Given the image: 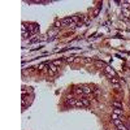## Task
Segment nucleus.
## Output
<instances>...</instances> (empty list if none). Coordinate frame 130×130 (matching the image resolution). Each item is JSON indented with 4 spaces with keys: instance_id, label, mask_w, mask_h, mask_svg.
Returning <instances> with one entry per match:
<instances>
[{
    "instance_id": "6e6552de",
    "label": "nucleus",
    "mask_w": 130,
    "mask_h": 130,
    "mask_svg": "<svg viewBox=\"0 0 130 130\" xmlns=\"http://www.w3.org/2000/svg\"><path fill=\"white\" fill-rule=\"evenodd\" d=\"M76 107H78V108H83L85 105H83V102L81 99H78L77 100V103H76Z\"/></svg>"
},
{
    "instance_id": "f8f14e48",
    "label": "nucleus",
    "mask_w": 130,
    "mask_h": 130,
    "mask_svg": "<svg viewBox=\"0 0 130 130\" xmlns=\"http://www.w3.org/2000/svg\"><path fill=\"white\" fill-rule=\"evenodd\" d=\"M113 107L115 108H122V105H121V103H119V102H113Z\"/></svg>"
},
{
    "instance_id": "423d86ee",
    "label": "nucleus",
    "mask_w": 130,
    "mask_h": 130,
    "mask_svg": "<svg viewBox=\"0 0 130 130\" xmlns=\"http://www.w3.org/2000/svg\"><path fill=\"white\" fill-rule=\"evenodd\" d=\"M83 94H85V95H90L91 92H92V88H90L88 87V86H83Z\"/></svg>"
},
{
    "instance_id": "2eb2a0df",
    "label": "nucleus",
    "mask_w": 130,
    "mask_h": 130,
    "mask_svg": "<svg viewBox=\"0 0 130 130\" xmlns=\"http://www.w3.org/2000/svg\"><path fill=\"white\" fill-rule=\"evenodd\" d=\"M112 119H113V120H119V115H116V113H112Z\"/></svg>"
},
{
    "instance_id": "dca6fc26",
    "label": "nucleus",
    "mask_w": 130,
    "mask_h": 130,
    "mask_svg": "<svg viewBox=\"0 0 130 130\" xmlns=\"http://www.w3.org/2000/svg\"><path fill=\"white\" fill-rule=\"evenodd\" d=\"M66 61H68V62H73L74 61V57H68V59H66Z\"/></svg>"
},
{
    "instance_id": "9d476101",
    "label": "nucleus",
    "mask_w": 130,
    "mask_h": 130,
    "mask_svg": "<svg viewBox=\"0 0 130 130\" xmlns=\"http://www.w3.org/2000/svg\"><path fill=\"white\" fill-rule=\"evenodd\" d=\"M121 4H122V9H127L129 8L130 1H121Z\"/></svg>"
},
{
    "instance_id": "7ed1b4c3",
    "label": "nucleus",
    "mask_w": 130,
    "mask_h": 130,
    "mask_svg": "<svg viewBox=\"0 0 130 130\" xmlns=\"http://www.w3.org/2000/svg\"><path fill=\"white\" fill-rule=\"evenodd\" d=\"M38 30H39V26H38V25H35V23L29 25V33H30V34H35Z\"/></svg>"
},
{
    "instance_id": "1a4fd4ad",
    "label": "nucleus",
    "mask_w": 130,
    "mask_h": 130,
    "mask_svg": "<svg viewBox=\"0 0 130 130\" xmlns=\"http://www.w3.org/2000/svg\"><path fill=\"white\" fill-rule=\"evenodd\" d=\"M74 92L78 94V95H82V94H83V88L82 87H77L76 90H74Z\"/></svg>"
},
{
    "instance_id": "9b49d317",
    "label": "nucleus",
    "mask_w": 130,
    "mask_h": 130,
    "mask_svg": "<svg viewBox=\"0 0 130 130\" xmlns=\"http://www.w3.org/2000/svg\"><path fill=\"white\" fill-rule=\"evenodd\" d=\"M83 102V105H85V107H88V105H90V100H87V99H85V98H82V99H81Z\"/></svg>"
},
{
    "instance_id": "0eeeda50",
    "label": "nucleus",
    "mask_w": 130,
    "mask_h": 130,
    "mask_svg": "<svg viewBox=\"0 0 130 130\" xmlns=\"http://www.w3.org/2000/svg\"><path fill=\"white\" fill-rule=\"evenodd\" d=\"M113 113H116V115L121 116V115H122V109H121V108H113Z\"/></svg>"
},
{
    "instance_id": "f3484780",
    "label": "nucleus",
    "mask_w": 130,
    "mask_h": 130,
    "mask_svg": "<svg viewBox=\"0 0 130 130\" xmlns=\"http://www.w3.org/2000/svg\"><path fill=\"white\" fill-rule=\"evenodd\" d=\"M59 64H61V61H60V60H56V61L54 62V65H56V66H57Z\"/></svg>"
},
{
    "instance_id": "20e7f679",
    "label": "nucleus",
    "mask_w": 130,
    "mask_h": 130,
    "mask_svg": "<svg viewBox=\"0 0 130 130\" xmlns=\"http://www.w3.org/2000/svg\"><path fill=\"white\" fill-rule=\"evenodd\" d=\"M111 82H112V85L115 86V88H119L120 87V82H119V79L116 78V77H111Z\"/></svg>"
},
{
    "instance_id": "f257e3e1",
    "label": "nucleus",
    "mask_w": 130,
    "mask_h": 130,
    "mask_svg": "<svg viewBox=\"0 0 130 130\" xmlns=\"http://www.w3.org/2000/svg\"><path fill=\"white\" fill-rule=\"evenodd\" d=\"M104 72L108 74V76H111V77H116V72H115V69L111 68V66H108V65H105V66H104Z\"/></svg>"
},
{
    "instance_id": "39448f33",
    "label": "nucleus",
    "mask_w": 130,
    "mask_h": 130,
    "mask_svg": "<svg viewBox=\"0 0 130 130\" xmlns=\"http://www.w3.org/2000/svg\"><path fill=\"white\" fill-rule=\"evenodd\" d=\"M57 73V66L56 65H50V74L51 76H55Z\"/></svg>"
},
{
    "instance_id": "4468645a",
    "label": "nucleus",
    "mask_w": 130,
    "mask_h": 130,
    "mask_svg": "<svg viewBox=\"0 0 130 130\" xmlns=\"http://www.w3.org/2000/svg\"><path fill=\"white\" fill-rule=\"evenodd\" d=\"M46 66H47V64H40L39 65V69H40V70H43V69H46Z\"/></svg>"
},
{
    "instance_id": "ddd939ff",
    "label": "nucleus",
    "mask_w": 130,
    "mask_h": 130,
    "mask_svg": "<svg viewBox=\"0 0 130 130\" xmlns=\"http://www.w3.org/2000/svg\"><path fill=\"white\" fill-rule=\"evenodd\" d=\"M122 12H124V16H125V17H127V16L130 14V11H129V9H122Z\"/></svg>"
},
{
    "instance_id": "f03ea898",
    "label": "nucleus",
    "mask_w": 130,
    "mask_h": 130,
    "mask_svg": "<svg viewBox=\"0 0 130 130\" xmlns=\"http://www.w3.org/2000/svg\"><path fill=\"white\" fill-rule=\"evenodd\" d=\"M77 100H78V99H76L74 96H68V98H66V104L70 105V107H76Z\"/></svg>"
}]
</instances>
